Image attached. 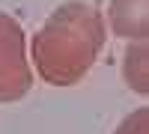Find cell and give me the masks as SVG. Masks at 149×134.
Returning a JSON list of instances; mask_svg holds the SVG:
<instances>
[{
  "label": "cell",
  "mask_w": 149,
  "mask_h": 134,
  "mask_svg": "<svg viewBox=\"0 0 149 134\" xmlns=\"http://www.w3.org/2000/svg\"><path fill=\"white\" fill-rule=\"evenodd\" d=\"M104 39L107 24L102 9L90 0H66L33 36V69L51 87H74L95 66Z\"/></svg>",
  "instance_id": "1"
},
{
  "label": "cell",
  "mask_w": 149,
  "mask_h": 134,
  "mask_svg": "<svg viewBox=\"0 0 149 134\" xmlns=\"http://www.w3.org/2000/svg\"><path fill=\"white\" fill-rule=\"evenodd\" d=\"M33 87V72L27 60V36L21 24L0 12V101H21Z\"/></svg>",
  "instance_id": "2"
},
{
  "label": "cell",
  "mask_w": 149,
  "mask_h": 134,
  "mask_svg": "<svg viewBox=\"0 0 149 134\" xmlns=\"http://www.w3.org/2000/svg\"><path fill=\"white\" fill-rule=\"evenodd\" d=\"M104 24L119 39H149V0H110Z\"/></svg>",
  "instance_id": "3"
},
{
  "label": "cell",
  "mask_w": 149,
  "mask_h": 134,
  "mask_svg": "<svg viewBox=\"0 0 149 134\" xmlns=\"http://www.w3.org/2000/svg\"><path fill=\"white\" fill-rule=\"evenodd\" d=\"M122 81L137 95H149V39H137V42H131L125 48Z\"/></svg>",
  "instance_id": "4"
},
{
  "label": "cell",
  "mask_w": 149,
  "mask_h": 134,
  "mask_svg": "<svg viewBox=\"0 0 149 134\" xmlns=\"http://www.w3.org/2000/svg\"><path fill=\"white\" fill-rule=\"evenodd\" d=\"M113 134H149V107H137V110H131V113L113 128Z\"/></svg>",
  "instance_id": "5"
}]
</instances>
